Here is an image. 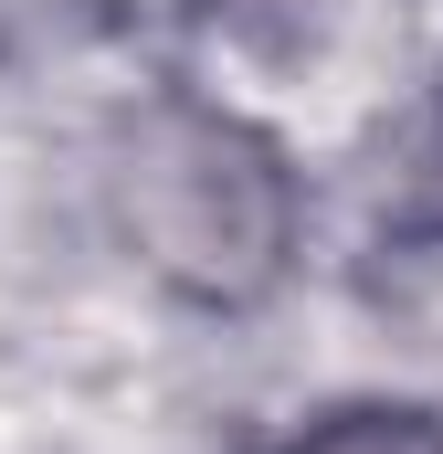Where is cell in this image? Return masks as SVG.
I'll list each match as a JSON object with an SVG mask.
<instances>
[{
    "label": "cell",
    "mask_w": 443,
    "mask_h": 454,
    "mask_svg": "<svg viewBox=\"0 0 443 454\" xmlns=\"http://www.w3.org/2000/svg\"><path fill=\"white\" fill-rule=\"evenodd\" d=\"M106 212L137 275L190 307H264L296 264V169L253 116L212 96H148L106 148Z\"/></svg>",
    "instance_id": "1"
},
{
    "label": "cell",
    "mask_w": 443,
    "mask_h": 454,
    "mask_svg": "<svg viewBox=\"0 0 443 454\" xmlns=\"http://www.w3.org/2000/svg\"><path fill=\"white\" fill-rule=\"evenodd\" d=\"M222 32H243L253 53H285V64H307V53H338L348 32H380V21H401V0H201Z\"/></svg>",
    "instance_id": "2"
},
{
    "label": "cell",
    "mask_w": 443,
    "mask_h": 454,
    "mask_svg": "<svg viewBox=\"0 0 443 454\" xmlns=\"http://www.w3.org/2000/svg\"><path fill=\"white\" fill-rule=\"evenodd\" d=\"M264 454H443V412H423V402H338V412L296 423Z\"/></svg>",
    "instance_id": "3"
}]
</instances>
